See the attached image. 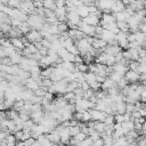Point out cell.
I'll use <instances>...</instances> for the list:
<instances>
[{
    "mask_svg": "<svg viewBox=\"0 0 146 146\" xmlns=\"http://www.w3.org/2000/svg\"><path fill=\"white\" fill-rule=\"evenodd\" d=\"M79 88H81L83 91H87V90L91 89V88H90V84H89L88 82H86V81H84V82H82V83L79 86Z\"/></svg>",
    "mask_w": 146,
    "mask_h": 146,
    "instance_id": "d590c367",
    "label": "cell"
},
{
    "mask_svg": "<svg viewBox=\"0 0 146 146\" xmlns=\"http://www.w3.org/2000/svg\"><path fill=\"white\" fill-rule=\"evenodd\" d=\"M141 132H143L144 136H146V122L143 124V130H141Z\"/></svg>",
    "mask_w": 146,
    "mask_h": 146,
    "instance_id": "ee69618b",
    "label": "cell"
},
{
    "mask_svg": "<svg viewBox=\"0 0 146 146\" xmlns=\"http://www.w3.org/2000/svg\"><path fill=\"white\" fill-rule=\"evenodd\" d=\"M68 129H70V133H71L72 137H74L75 135H78V133L81 131V128H80L79 125H75V127H68Z\"/></svg>",
    "mask_w": 146,
    "mask_h": 146,
    "instance_id": "f1b7e54d",
    "label": "cell"
},
{
    "mask_svg": "<svg viewBox=\"0 0 146 146\" xmlns=\"http://www.w3.org/2000/svg\"><path fill=\"white\" fill-rule=\"evenodd\" d=\"M76 65V64H75ZM76 68L81 72V73H87L89 71V66L86 64V63H82V64H78L76 65Z\"/></svg>",
    "mask_w": 146,
    "mask_h": 146,
    "instance_id": "83f0119b",
    "label": "cell"
},
{
    "mask_svg": "<svg viewBox=\"0 0 146 146\" xmlns=\"http://www.w3.org/2000/svg\"><path fill=\"white\" fill-rule=\"evenodd\" d=\"M122 128H123L125 135L129 133L130 131L135 130V121H133V120H130V121H125V122H123V123H122Z\"/></svg>",
    "mask_w": 146,
    "mask_h": 146,
    "instance_id": "7c38bea8",
    "label": "cell"
},
{
    "mask_svg": "<svg viewBox=\"0 0 146 146\" xmlns=\"http://www.w3.org/2000/svg\"><path fill=\"white\" fill-rule=\"evenodd\" d=\"M55 146H66V145L63 144V143H60V144H57V145H55Z\"/></svg>",
    "mask_w": 146,
    "mask_h": 146,
    "instance_id": "bcb514c9",
    "label": "cell"
},
{
    "mask_svg": "<svg viewBox=\"0 0 146 146\" xmlns=\"http://www.w3.org/2000/svg\"><path fill=\"white\" fill-rule=\"evenodd\" d=\"M70 27L67 25V23H63V22H59L58 23V31H59V34H63L65 32H68Z\"/></svg>",
    "mask_w": 146,
    "mask_h": 146,
    "instance_id": "7402d4cb",
    "label": "cell"
},
{
    "mask_svg": "<svg viewBox=\"0 0 146 146\" xmlns=\"http://www.w3.org/2000/svg\"><path fill=\"white\" fill-rule=\"evenodd\" d=\"M135 110H136L135 104H129V103H127V113H130V114H131Z\"/></svg>",
    "mask_w": 146,
    "mask_h": 146,
    "instance_id": "f35d334b",
    "label": "cell"
},
{
    "mask_svg": "<svg viewBox=\"0 0 146 146\" xmlns=\"http://www.w3.org/2000/svg\"><path fill=\"white\" fill-rule=\"evenodd\" d=\"M10 42H11V44H13L17 50H21V51H22V50L25 48V44H24L22 38H13V39H10Z\"/></svg>",
    "mask_w": 146,
    "mask_h": 146,
    "instance_id": "9c48e42d",
    "label": "cell"
},
{
    "mask_svg": "<svg viewBox=\"0 0 146 146\" xmlns=\"http://www.w3.org/2000/svg\"><path fill=\"white\" fill-rule=\"evenodd\" d=\"M43 117H44V114H43L42 111H39V112H32V113H31V120H32L35 124H40V123L42 122Z\"/></svg>",
    "mask_w": 146,
    "mask_h": 146,
    "instance_id": "ba28073f",
    "label": "cell"
},
{
    "mask_svg": "<svg viewBox=\"0 0 146 146\" xmlns=\"http://www.w3.org/2000/svg\"><path fill=\"white\" fill-rule=\"evenodd\" d=\"M96 74L95 73H91V72H87V73H84V80H86V82H88V83H91V82H95L96 81Z\"/></svg>",
    "mask_w": 146,
    "mask_h": 146,
    "instance_id": "44dd1931",
    "label": "cell"
},
{
    "mask_svg": "<svg viewBox=\"0 0 146 146\" xmlns=\"http://www.w3.org/2000/svg\"><path fill=\"white\" fill-rule=\"evenodd\" d=\"M116 24H117V27L120 29V31L125 32V33H128V32L130 31L129 24H128L127 22H116Z\"/></svg>",
    "mask_w": 146,
    "mask_h": 146,
    "instance_id": "d6986e66",
    "label": "cell"
},
{
    "mask_svg": "<svg viewBox=\"0 0 146 146\" xmlns=\"http://www.w3.org/2000/svg\"><path fill=\"white\" fill-rule=\"evenodd\" d=\"M92 117H91V112L90 110H87L83 112V115H82V121L81 122H84V123H88L89 121H91Z\"/></svg>",
    "mask_w": 146,
    "mask_h": 146,
    "instance_id": "603a6c76",
    "label": "cell"
},
{
    "mask_svg": "<svg viewBox=\"0 0 146 146\" xmlns=\"http://www.w3.org/2000/svg\"><path fill=\"white\" fill-rule=\"evenodd\" d=\"M139 65H140V63H139L138 60H131V62L129 63V70L135 71V72H138Z\"/></svg>",
    "mask_w": 146,
    "mask_h": 146,
    "instance_id": "d4e9b609",
    "label": "cell"
},
{
    "mask_svg": "<svg viewBox=\"0 0 146 146\" xmlns=\"http://www.w3.org/2000/svg\"><path fill=\"white\" fill-rule=\"evenodd\" d=\"M26 48L29 49V51L33 55V54H36L38 51H39V49L36 48V46H35V43H29L27 46H26Z\"/></svg>",
    "mask_w": 146,
    "mask_h": 146,
    "instance_id": "4dcf8cb0",
    "label": "cell"
},
{
    "mask_svg": "<svg viewBox=\"0 0 146 146\" xmlns=\"http://www.w3.org/2000/svg\"><path fill=\"white\" fill-rule=\"evenodd\" d=\"M76 14L83 19V18H86V17H88L89 15H90V13H89V9H88V6H81V7H79L78 9H76Z\"/></svg>",
    "mask_w": 146,
    "mask_h": 146,
    "instance_id": "8fae6325",
    "label": "cell"
},
{
    "mask_svg": "<svg viewBox=\"0 0 146 146\" xmlns=\"http://www.w3.org/2000/svg\"><path fill=\"white\" fill-rule=\"evenodd\" d=\"M105 124L106 125H114L115 124V120H114V115L113 114H108L105 119Z\"/></svg>",
    "mask_w": 146,
    "mask_h": 146,
    "instance_id": "4316f807",
    "label": "cell"
},
{
    "mask_svg": "<svg viewBox=\"0 0 146 146\" xmlns=\"http://www.w3.org/2000/svg\"><path fill=\"white\" fill-rule=\"evenodd\" d=\"M139 31L146 34V23H141V24L139 25Z\"/></svg>",
    "mask_w": 146,
    "mask_h": 146,
    "instance_id": "7bdbcfd3",
    "label": "cell"
},
{
    "mask_svg": "<svg viewBox=\"0 0 146 146\" xmlns=\"http://www.w3.org/2000/svg\"><path fill=\"white\" fill-rule=\"evenodd\" d=\"M82 115H83V113L75 112L74 115H73V119H75V120H78V121H82Z\"/></svg>",
    "mask_w": 146,
    "mask_h": 146,
    "instance_id": "b9f144b4",
    "label": "cell"
},
{
    "mask_svg": "<svg viewBox=\"0 0 146 146\" xmlns=\"http://www.w3.org/2000/svg\"><path fill=\"white\" fill-rule=\"evenodd\" d=\"M89 137H90V138H91L92 140H96V139L100 138V137H102V135H100L99 132H97V131L95 130V131H92V132L90 133V136H89Z\"/></svg>",
    "mask_w": 146,
    "mask_h": 146,
    "instance_id": "8d00e7d4",
    "label": "cell"
},
{
    "mask_svg": "<svg viewBox=\"0 0 146 146\" xmlns=\"http://www.w3.org/2000/svg\"><path fill=\"white\" fill-rule=\"evenodd\" d=\"M19 30H21V32H22V34H27L30 31H32L31 30V26H30V24H29V22H23L22 24H21V26H19Z\"/></svg>",
    "mask_w": 146,
    "mask_h": 146,
    "instance_id": "e0dca14e",
    "label": "cell"
},
{
    "mask_svg": "<svg viewBox=\"0 0 146 146\" xmlns=\"http://www.w3.org/2000/svg\"><path fill=\"white\" fill-rule=\"evenodd\" d=\"M145 40H146V34L143 33V32H140V31H138V32L136 33V41H137L138 43L143 44Z\"/></svg>",
    "mask_w": 146,
    "mask_h": 146,
    "instance_id": "cb8c5ba5",
    "label": "cell"
},
{
    "mask_svg": "<svg viewBox=\"0 0 146 146\" xmlns=\"http://www.w3.org/2000/svg\"><path fill=\"white\" fill-rule=\"evenodd\" d=\"M124 78L128 80V82H130V83H136L137 81H139V80H140V73L129 70V71L125 73Z\"/></svg>",
    "mask_w": 146,
    "mask_h": 146,
    "instance_id": "277c9868",
    "label": "cell"
},
{
    "mask_svg": "<svg viewBox=\"0 0 146 146\" xmlns=\"http://www.w3.org/2000/svg\"><path fill=\"white\" fill-rule=\"evenodd\" d=\"M94 145V140L90 137H87L84 140L80 141V146H92Z\"/></svg>",
    "mask_w": 146,
    "mask_h": 146,
    "instance_id": "f546056e",
    "label": "cell"
},
{
    "mask_svg": "<svg viewBox=\"0 0 146 146\" xmlns=\"http://www.w3.org/2000/svg\"><path fill=\"white\" fill-rule=\"evenodd\" d=\"M114 120H115V123L122 124L124 122V116H123V114H115L114 115Z\"/></svg>",
    "mask_w": 146,
    "mask_h": 146,
    "instance_id": "d6a6232c",
    "label": "cell"
},
{
    "mask_svg": "<svg viewBox=\"0 0 146 146\" xmlns=\"http://www.w3.org/2000/svg\"><path fill=\"white\" fill-rule=\"evenodd\" d=\"M102 138L104 139V146H111L112 144L115 143L113 136H106V135H102Z\"/></svg>",
    "mask_w": 146,
    "mask_h": 146,
    "instance_id": "ffe728a7",
    "label": "cell"
},
{
    "mask_svg": "<svg viewBox=\"0 0 146 146\" xmlns=\"http://www.w3.org/2000/svg\"><path fill=\"white\" fill-rule=\"evenodd\" d=\"M55 3H56V7H57V8H59V7H65L66 0H55Z\"/></svg>",
    "mask_w": 146,
    "mask_h": 146,
    "instance_id": "60d3db41",
    "label": "cell"
},
{
    "mask_svg": "<svg viewBox=\"0 0 146 146\" xmlns=\"http://www.w3.org/2000/svg\"><path fill=\"white\" fill-rule=\"evenodd\" d=\"M75 44H76L78 48H79L80 55H84V54H87V52H90L91 49H92V44L87 40V36L83 38V39H81V40H79V41H76Z\"/></svg>",
    "mask_w": 146,
    "mask_h": 146,
    "instance_id": "6da1fadb",
    "label": "cell"
},
{
    "mask_svg": "<svg viewBox=\"0 0 146 146\" xmlns=\"http://www.w3.org/2000/svg\"><path fill=\"white\" fill-rule=\"evenodd\" d=\"M75 56L76 55H73L71 52L67 54V56L64 58V62H71V63H75Z\"/></svg>",
    "mask_w": 146,
    "mask_h": 146,
    "instance_id": "e575fe53",
    "label": "cell"
},
{
    "mask_svg": "<svg viewBox=\"0 0 146 146\" xmlns=\"http://www.w3.org/2000/svg\"><path fill=\"white\" fill-rule=\"evenodd\" d=\"M108 78H111V79H112V80H113L115 83H117V82H119L121 79H123V78H124V75H122V74H121V73H119V72L113 71V72L110 74V76H108Z\"/></svg>",
    "mask_w": 146,
    "mask_h": 146,
    "instance_id": "ac0fdd59",
    "label": "cell"
},
{
    "mask_svg": "<svg viewBox=\"0 0 146 146\" xmlns=\"http://www.w3.org/2000/svg\"><path fill=\"white\" fill-rule=\"evenodd\" d=\"M50 33H51V34L59 35V31H58V24H50Z\"/></svg>",
    "mask_w": 146,
    "mask_h": 146,
    "instance_id": "1f68e13d",
    "label": "cell"
},
{
    "mask_svg": "<svg viewBox=\"0 0 146 146\" xmlns=\"http://www.w3.org/2000/svg\"><path fill=\"white\" fill-rule=\"evenodd\" d=\"M114 87H116V83L111 79V78H106V80L102 83V89L103 90H110V89H112V88H114Z\"/></svg>",
    "mask_w": 146,
    "mask_h": 146,
    "instance_id": "30bf717a",
    "label": "cell"
},
{
    "mask_svg": "<svg viewBox=\"0 0 146 146\" xmlns=\"http://www.w3.org/2000/svg\"><path fill=\"white\" fill-rule=\"evenodd\" d=\"M24 84H25V87H26L29 90H31V91H33V92H34L36 89L40 88L39 82H38L36 80L32 79V78H29L27 80H25V81H24Z\"/></svg>",
    "mask_w": 146,
    "mask_h": 146,
    "instance_id": "8992f818",
    "label": "cell"
},
{
    "mask_svg": "<svg viewBox=\"0 0 146 146\" xmlns=\"http://www.w3.org/2000/svg\"><path fill=\"white\" fill-rule=\"evenodd\" d=\"M111 146H120V145H119V144H117V143H114V144H112V145H111Z\"/></svg>",
    "mask_w": 146,
    "mask_h": 146,
    "instance_id": "7dc6e473",
    "label": "cell"
},
{
    "mask_svg": "<svg viewBox=\"0 0 146 146\" xmlns=\"http://www.w3.org/2000/svg\"><path fill=\"white\" fill-rule=\"evenodd\" d=\"M92 146H104V139L100 137V138L94 140V145Z\"/></svg>",
    "mask_w": 146,
    "mask_h": 146,
    "instance_id": "ab89813d",
    "label": "cell"
},
{
    "mask_svg": "<svg viewBox=\"0 0 146 146\" xmlns=\"http://www.w3.org/2000/svg\"><path fill=\"white\" fill-rule=\"evenodd\" d=\"M82 22H84V23L88 24V25L97 26V25H99V23H100V18H99L97 15H95V14H90L88 17L83 18Z\"/></svg>",
    "mask_w": 146,
    "mask_h": 146,
    "instance_id": "5b68a950",
    "label": "cell"
},
{
    "mask_svg": "<svg viewBox=\"0 0 146 146\" xmlns=\"http://www.w3.org/2000/svg\"><path fill=\"white\" fill-rule=\"evenodd\" d=\"M41 43H42V47H44V48H47V49H50V48H51V42H50L49 40H47V39H43V40L41 41Z\"/></svg>",
    "mask_w": 146,
    "mask_h": 146,
    "instance_id": "74e56055",
    "label": "cell"
},
{
    "mask_svg": "<svg viewBox=\"0 0 146 146\" xmlns=\"http://www.w3.org/2000/svg\"><path fill=\"white\" fill-rule=\"evenodd\" d=\"M6 144L8 145V146H16L17 145V139H16V136L15 135H13V133H10L7 138H6Z\"/></svg>",
    "mask_w": 146,
    "mask_h": 146,
    "instance_id": "2e32d148",
    "label": "cell"
},
{
    "mask_svg": "<svg viewBox=\"0 0 146 146\" xmlns=\"http://www.w3.org/2000/svg\"><path fill=\"white\" fill-rule=\"evenodd\" d=\"M87 137H88V136H87L86 133H83L82 131H80V132H79L78 135H75V136H74L73 138H75V139H76L78 141H82V140H84V139H86Z\"/></svg>",
    "mask_w": 146,
    "mask_h": 146,
    "instance_id": "836d02e7",
    "label": "cell"
},
{
    "mask_svg": "<svg viewBox=\"0 0 146 146\" xmlns=\"http://www.w3.org/2000/svg\"><path fill=\"white\" fill-rule=\"evenodd\" d=\"M127 86H129V82H128V80H127L125 78L121 79V80H120V81L116 83V87H117L119 89H121V90H122V89H124Z\"/></svg>",
    "mask_w": 146,
    "mask_h": 146,
    "instance_id": "484cf974",
    "label": "cell"
},
{
    "mask_svg": "<svg viewBox=\"0 0 146 146\" xmlns=\"http://www.w3.org/2000/svg\"><path fill=\"white\" fill-rule=\"evenodd\" d=\"M31 146H40V144H39V143H38V140H36V141H35L34 144H32Z\"/></svg>",
    "mask_w": 146,
    "mask_h": 146,
    "instance_id": "f6af8a7d",
    "label": "cell"
},
{
    "mask_svg": "<svg viewBox=\"0 0 146 146\" xmlns=\"http://www.w3.org/2000/svg\"><path fill=\"white\" fill-rule=\"evenodd\" d=\"M90 112H91L92 121H103V122H104L105 119H106V116L108 115V114H106L104 111H99V110H96V108L91 110Z\"/></svg>",
    "mask_w": 146,
    "mask_h": 146,
    "instance_id": "3957f363",
    "label": "cell"
},
{
    "mask_svg": "<svg viewBox=\"0 0 146 146\" xmlns=\"http://www.w3.org/2000/svg\"><path fill=\"white\" fill-rule=\"evenodd\" d=\"M62 67H63L64 70L68 71V72H74L76 65H75L74 63H71V62H63V63H62Z\"/></svg>",
    "mask_w": 146,
    "mask_h": 146,
    "instance_id": "9a60e30c",
    "label": "cell"
},
{
    "mask_svg": "<svg viewBox=\"0 0 146 146\" xmlns=\"http://www.w3.org/2000/svg\"><path fill=\"white\" fill-rule=\"evenodd\" d=\"M106 128H107V125L105 124V122H103V121H96L95 130H96L97 132H99V133L102 135V133H104V132H105Z\"/></svg>",
    "mask_w": 146,
    "mask_h": 146,
    "instance_id": "4fadbf2b",
    "label": "cell"
},
{
    "mask_svg": "<svg viewBox=\"0 0 146 146\" xmlns=\"http://www.w3.org/2000/svg\"><path fill=\"white\" fill-rule=\"evenodd\" d=\"M47 137H48V139H49L54 145H57V144L60 143V135H59V132H58L57 130H52L51 132H49V133L47 135Z\"/></svg>",
    "mask_w": 146,
    "mask_h": 146,
    "instance_id": "52a82bcc",
    "label": "cell"
},
{
    "mask_svg": "<svg viewBox=\"0 0 146 146\" xmlns=\"http://www.w3.org/2000/svg\"><path fill=\"white\" fill-rule=\"evenodd\" d=\"M25 36H26V39L29 40L30 43H38V42H41L43 40V36L41 35L40 31H38V30L30 31Z\"/></svg>",
    "mask_w": 146,
    "mask_h": 146,
    "instance_id": "7a4b0ae2",
    "label": "cell"
},
{
    "mask_svg": "<svg viewBox=\"0 0 146 146\" xmlns=\"http://www.w3.org/2000/svg\"><path fill=\"white\" fill-rule=\"evenodd\" d=\"M54 70H55L54 66H49V67L42 70V71H41V76H42L43 79H50V76H51V74H52V72H54Z\"/></svg>",
    "mask_w": 146,
    "mask_h": 146,
    "instance_id": "5bb4252c",
    "label": "cell"
}]
</instances>
